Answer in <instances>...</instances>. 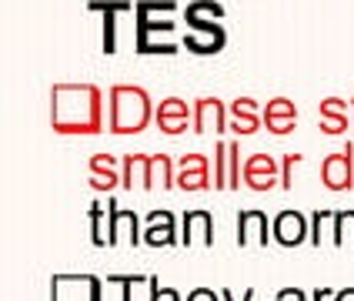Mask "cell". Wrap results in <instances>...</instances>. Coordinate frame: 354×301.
Returning a JSON list of instances; mask_svg holds the SVG:
<instances>
[{"label":"cell","instance_id":"4316f807","mask_svg":"<svg viewBox=\"0 0 354 301\" xmlns=\"http://www.w3.org/2000/svg\"><path fill=\"white\" fill-rule=\"evenodd\" d=\"M87 218H91V241H94V248H111V244H107V221H104V204H100V201H91V208H87Z\"/></svg>","mask_w":354,"mask_h":301},{"label":"cell","instance_id":"9c48e42d","mask_svg":"<svg viewBox=\"0 0 354 301\" xmlns=\"http://www.w3.org/2000/svg\"><path fill=\"white\" fill-rule=\"evenodd\" d=\"M214 188V164L204 154H184L177 161V191L184 194H204Z\"/></svg>","mask_w":354,"mask_h":301},{"label":"cell","instance_id":"8fae6325","mask_svg":"<svg viewBox=\"0 0 354 301\" xmlns=\"http://www.w3.org/2000/svg\"><path fill=\"white\" fill-rule=\"evenodd\" d=\"M244 188L251 194H271L274 188H281V161L271 154L244 158Z\"/></svg>","mask_w":354,"mask_h":301},{"label":"cell","instance_id":"d6986e66","mask_svg":"<svg viewBox=\"0 0 354 301\" xmlns=\"http://www.w3.org/2000/svg\"><path fill=\"white\" fill-rule=\"evenodd\" d=\"M317 127L328 138H344L351 131V100L324 98L317 104Z\"/></svg>","mask_w":354,"mask_h":301},{"label":"cell","instance_id":"277c9868","mask_svg":"<svg viewBox=\"0 0 354 301\" xmlns=\"http://www.w3.org/2000/svg\"><path fill=\"white\" fill-rule=\"evenodd\" d=\"M107 244L111 248H138L144 244V221L134 211H124L118 198H107Z\"/></svg>","mask_w":354,"mask_h":301},{"label":"cell","instance_id":"ffe728a7","mask_svg":"<svg viewBox=\"0 0 354 301\" xmlns=\"http://www.w3.org/2000/svg\"><path fill=\"white\" fill-rule=\"evenodd\" d=\"M227 10L217 3V0H191L187 7H184V24H187V30H194V34H224V27H221V17H224Z\"/></svg>","mask_w":354,"mask_h":301},{"label":"cell","instance_id":"d4e9b609","mask_svg":"<svg viewBox=\"0 0 354 301\" xmlns=\"http://www.w3.org/2000/svg\"><path fill=\"white\" fill-rule=\"evenodd\" d=\"M104 281L111 288H118L120 301H151V291H147V298L138 295V291H144V284L151 281V275H104Z\"/></svg>","mask_w":354,"mask_h":301},{"label":"cell","instance_id":"4fadbf2b","mask_svg":"<svg viewBox=\"0 0 354 301\" xmlns=\"http://www.w3.org/2000/svg\"><path fill=\"white\" fill-rule=\"evenodd\" d=\"M194 104V134H227L231 131V111L221 98H197Z\"/></svg>","mask_w":354,"mask_h":301},{"label":"cell","instance_id":"2e32d148","mask_svg":"<svg viewBox=\"0 0 354 301\" xmlns=\"http://www.w3.org/2000/svg\"><path fill=\"white\" fill-rule=\"evenodd\" d=\"M264 120V131L274 134V138H291L297 127V104L291 98H271L261 111Z\"/></svg>","mask_w":354,"mask_h":301},{"label":"cell","instance_id":"7a4b0ae2","mask_svg":"<svg viewBox=\"0 0 354 301\" xmlns=\"http://www.w3.org/2000/svg\"><path fill=\"white\" fill-rule=\"evenodd\" d=\"M177 3L174 0H138L134 10V51L140 57L160 54V57H174L180 51L177 40H160L164 34H174L177 27Z\"/></svg>","mask_w":354,"mask_h":301},{"label":"cell","instance_id":"9a60e30c","mask_svg":"<svg viewBox=\"0 0 354 301\" xmlns=\"http://www.w3.org/2000/svg\"><path fill=\"white\" fill-rule=\"evenodd\" d=\"M268 241H274L271 218L257 208L237 211V244L241 248H268Z\"/></svg>","mask_w":354,"mask_h":301},{"label":"cell","instance_id":"ba28073f","mask_svg":"<svg viewBox=\"0 0 354 301\" xmlns=\"http://www.w3.org/2000/svg\"><path fill=\"white\" fill-rule=\"evenodd\" d=\"M154 124L160 134L167 138H180L187 131H194V104L184 98H164L154 107Z\"/></svg>","mask_w":354,"mask_h":301},{"label":"cell","instance_id":"3957f363","mask_svg":"<svg viewBox=\"0 0 354 301\" xmlns=\"http://www.w3.org/2000/svg\"><path fill=\"white\" fill-rule=\"evenodd\" d=\"M154 124V100L140 84H111L107 87V131L118 138L140 134Z\"/></svg>","mask_w":354,"mask_h":301},{"label":"cell","instance_id":"603a6c76","mask_svg":"<svg viewBox=\"0 0 354 301\" xmlns=\"http://www.w3.org/2000/svg\"><path fill=\"white\" fill-rule=\"evenodd\" d=\"M120 167H124V188L120 191H147V167H151V154H124L120 158Z\"/></svg>","mask_w":354,"mask_h":301},{"label":"cell","instance_id":"f546056e","mask_svg":"<svg viewBox=\"0 0 354 301\" xmlns=\"http://www.w3.org/2000/svg\"><path fill=\"white\" fill-rule=\"evenodd\" d=\"M151 301H184L180 291L171 288V284H160L158 275H151Z\"/></svg>","mask_w":354,"mask_h":301},{"label":"cell","instance_id":"4dcf8cb0","mask_svg":"<svg viewBox=\"0 0 354 301\" xmlns=\"http://www.w3.org/2000/svg\"><path fill=\"white\" fill-rule=\"evenodd\" d=\"M184 301H224V298H221V291H211V288H194Z\"/></svg>","mask_w":354,"mask_h":301},{"label":"cell","instance_id":"ac0fdd59","mask_svg":"<svg viewBox=\"0 0 354 301\" xmlns=\"http://www.w3.org/2000/svg\"><path fill=\"white\" fill-rule=\"evenodd\" d=\"M180 244L184 248H214V215L211 211H184L180 218Z\"/></svg>","mask_w":354,"mask_h":301},{"label":"cell","instance_id":"d590c367","mask_svg":"<svg viewBox=\"0 0 354 301\" xmlns=\"http://www.w3.org/2000/svg\"><path fill=\"white\" fill-rule=\"evenodd\" d=\"M348 100H351V131H354V91H351V98Z\"/></svg>","mask_w":354,"mask_h":301},{"label":"cell","instance_id":"e0dca14e","mask_svg":"<svg viewBox=\"0 0 354 301\" xmlns=\"http://www.w3.org/2000/svg\"><path fill=\"white\" fill-rule=\"evenodd\" d=\"M271 231H274V244L301 248L304 241H311V218H304L301 211H281L277 218H271Z\"/></svg>","mask_w":354,"mask_h":301},{"label":"cell","instance_id":"52a82bcc","mask_svg":"<svg viewBox=\"0 0 354 301\" xmlns=\"http://www.w3.org/2000/svg\"><path fill=\"white\" fill-rule=\"evenodd\" d=\"M321 184L331 194L354 191V140H344V151H335L321 161Z\"/></svg>","mask_w":354,"mask_h":301},{"label":"cell","instance_id":"f1b7e54d","mask_svg":"<svg viewBox=\"0 0 354 301\" xmlns=\"http://www.w3.org/2000/svg\"><path fill=\"white\" fill-rule=\"evenodd\" d=\"M304 161L301 151H291V154H284L281 158V191H291V181H295V167Z\"/></svg>","mask_w":354,"mask_h":301},{"label":"cell","instance_id":"484cf974","mask_svg":"<svg viewBox=\"0 0 354 301\" xmlns=\"http://www.w3.org/2000/svg\"><path fill=\"white\" fill-rule=\"evenodd\" d=\"M344 241H351V248H354V208L335 211V221H331V244L344 248Z\"/></svg>","mask_w":354,"mask_h":301},{"label":"cell","instance_id":"e575fe53","mask_svg":"<svg viewBox=\"0 0 354 301\" xmlns=\"http://www.w3.org/2000/svg\"><path fill=\"white\" fill-rule=\"evenodd\" d=\"M331 301H354V288H337Z\"/></svg>","mask_w":354,"mask_h":301},{"label":"cell","instance_id":"5bb4252c","mask_svg":"<svg viewBox=\"0 0 354 301\" xmlns=\"http://www.w3.org/2000/svg\"><path fill=\"white\" fill-rule=\"evenodd\" d=\"M87 10L104 17V30H100V51H104V54H118V17H120V14L138 10V3H131V0H91V3H87Z\"/></svg>","mask_w":354,"mask_h":301},{"label":"cell","instance_id":"5b68a950","mask_svg":"<svg viewBox=\"0 0 354 301\" xmlns=\"http://www.w3.org/2000/svg\"><path fill=\"white\" fill-rule=\"evenodd\" d=\"M100 275H50V301H104Z\"/></svg>","mask_w":354,"mask_h":301},{"label":"cell","instance_id":"7c38bea8","mask_svg":"<svg viewBox=\"0 0 354 301\" xmlns=\"http://www.w3.org/2000/svg\"><path fill=\"white\" fill-rule=\"evenodd\" d=\"M180 244V218L160 208L144 218V248H177Z\"/></svg>","mask_w":354,"mask_h":301},{"label":"cell","instance_id":"1f68e13d","mask_svg":"<svg viewBox=\"0 0 354 301\" xmlns=\"http://www.w3.org/2000/svg\"><path fill=\"white\" fill-rule=\"evenodd\" d=\"M274 298L277 301H311V295H304L301 288H281Z\"/></svg>","mask_w":354,"mask_h":301},{"label":"cell","instance_id":"836d02e7","mask_svg":"<svg viewBox=\"0 0 354 301\" xmlns=\"http://www.w3.org/2000/svg\"><path fill=\"white\" fill-rule=\"evenodd\" d=\"M335 291H337V288H315V291H311V301H328V298H335Z\"/></svg>","mask_w":354,"mask_h":301},{"label":"cell","instance_id":"30bf717a","mask_svg":"<svg viewBox=\"0 0 354 301\" xmlns=\"http://www.w3.org/2000/svg\"><path fill=\"white\" fill-rule=\"evenodd\" d=\"M87 184L94 194H114L118 188H124V167H120V158L107 154V151H97L87 158Z\"/></svg>","mask_w":354,"mask_h":301},{"label":"cell","instance_id":"44dd1931","mask_svg":"<svg viewBox=\"0 0 354 301\" xmlns=\"http://www.w3.org/2000/svg\"><path fill=\"white\" fill-rule=\"evenodd\" d=\"M227 111H231V134L234 138H248V134H257L264 127L261 107H257L254 98H234L227 104Z\"/></svg>","mask_w":354,"mask_h":301},{"label":"cell","instance_id":"7402d4cb","mask_svg":"<svg viewBox=\"0 0 354 301\" xmlns=\"http://www.w3.org/2000/svg\"><path fill=\"white\" fill-rule=\"evenodd\" d=\"M174 188H177V161L171 154H151L147 194H154V191H174Z\"/></svg>","mask_w":354,"mask_h":301},{"label":"cell","instance_id":"8992f818","mask_svg":"<svg viewBox=\"0 0 354 301\" xmlns=\"http://www.w3.org/2000/svg\"><path fill=\"white\" fill-rule=\"evenodd\" d=\"M241 184H244L241 140H217L214 144V191H237Z\"/></svg>","mask_w":354,"mask_h":301},{"label":"cell","instance_id":"cb8c5ba5","mask_svg":"<svg viewBox=\"0 0 354 301\" xmlns=\"http://www.w3.org/2000/svg\"><path fill=\"white\" fill-rule=\"evenodd\" d=\"M227 47V30L224 34H184V51H191L194 57H214Z\"/></svg>","mask_w":354,"mask_h":301},{"label":"cell","instance_id":"83f0119b","mask_svg":"<svg viewBox=\"0 0 354 301\" xmlns=\"http://www.w3.org/2000/svg\"><path fill=\"white\" fill-rule=\"evenodd\" d=\"M331 221H335V211H315L311 215V248H321V241H324V228H331Z\"/></svg>","mask_w":354,"mask_h":301},{"label":"cell","instance_id":"6da1fadb","mask_svg":"<svg viewBox=\"0 0 354 301\" xmlns=\"http://www.w3.org/2000/svg\"><path fill=\"white\" fill-rule=\"evenodd\" d=\"M107 124V94L97 84L50 87V131L60 138H97Z\"/></svg>","mask_w":354,"mask_h":301},{"label":"cell","instance_id":"d6a6232c","mask_svg":"<svg viewBox=\"0 0 354 301\" xmlns=\"http://www.w3.org/2000/svg\"><path fill=\"white\" fill-rule=\"evenodd\" d=\"M254 295H257L254 288H248V291H244V298H241V301H254ZM221 298H224V301H234V295H231V288H221Z\"/></svg>","mask_w":354,"mask_h":301}]
</instances>
